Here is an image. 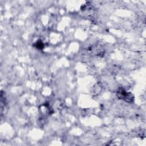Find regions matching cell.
I'll use <instances>...</instances> for the list:
<instances>
[{"mask_svg": "<svg viewBox=\"0 0 146 146\" xmlns=\"http://www.w3.org/2000/svg\"><path fill=\"white\" fill-rule=\"evenodd\" d=\"M118 97L120 99H122L127 102H129V100H132V95H129V93L127 92L123 89L121 90H119L118 91Z\"/></svg>", "mask_w": 146, "mask_h": 146, "instance_id": "cell-1", "label": "cell"}]
</instances>
